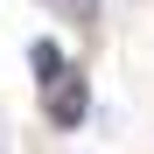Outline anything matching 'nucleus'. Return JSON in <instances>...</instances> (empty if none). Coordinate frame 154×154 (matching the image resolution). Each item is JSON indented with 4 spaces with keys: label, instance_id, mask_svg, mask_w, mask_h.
Returning a JSON list of instances; mask_svg holds the SVG:
<instances>
[{
    "label": "nucleus",
    "instance_id": "1",
    "mask_svg": "<svg viewBox=\"0 0 154 154\" xmlns=\"http://www.w3.org/2000/svg\"><path fill=\"white\" fill-rule=\"evenodd\" d=\"M42 105H49V126H56V133H77V126L91 119V84H84V70L70 63V77L56 91H42Z\"/></svg>",
    "mask_w": 154,
    "mask_h": 154
},
{
    "label": "nucleus",
    "instance_id": "2",
    "mask_svg": "<svg viewBox=\"0 0 154 154\" xmlns=\"http://www.w3.org/2000/svg\"><path fill=\"white\" fill-rule=\"evenodd\" d=\"M28 70H35V84H42V91H56L63 77H70L63 42H56V35H35V42H28Z\"/></svg>",
    "mask_w": 154,
    "mask_h": 154
},
{
    "label": "nucleus",
    "instance_id": "3",
    "mask_svg": "<svg viewBox=\"0 0 154 154\" xmlns=\"http://www.w3.org/2000/svg\"><path fill=\"white\" fill-rule=\"evenodd\" d=\"M63 14H70V21H84V28H91V21H98V0H63Z\"/></svg>",
    "mask_w": 154,
    "mask_h": 154
}]
</instances>
